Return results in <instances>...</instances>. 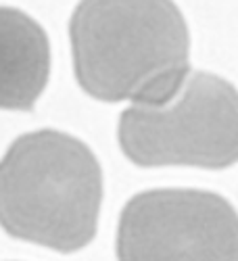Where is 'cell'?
I'll use <instances>...</instances> for the list:
<instances>
[{
	"label": "cell",
	"mask_w": 238,
	"mask_h": 261,
	"mask_svg": "<svg viewBox=\"0 0 238 261\" xmlns=\"http://www.w3.org/2000/svg\"><path fill=\"white\" fill-rule=\"evenodd\" d=\"M69 40L80 88L102 102H161L190 71V32L174 0H82Z\"/></svg>",
	"instance_id": "obj_1"
},
{
	"label": "cell",
	"mask_w": 238,
	"mask_h": 261,
	"mask_svg": "<svg viewBox=\"0 0 238 261\" xmlns=\"http://www.w3.org/2000/svg\"><path fill=\"white\" fill-rule=\"evenodd\" d=\"M100 205V163L71 134H23L0 159V228L13 238L75 253L94 241Z\"/></svg>",
	"instance_id": "obj_2"
},
{
	"label": "cell",
	"mask_w": 238,
	"mask_h": 261,
	"mask_svg": "<svg viewBox=\"0 0 238 261\" xmlns=\"http://www.w3.org/2000/svg\"><path fill=\"white\" fill-rule=\"evenodd\" d=\"M238 100L234 86L213 73H186L161 102H134L121 113V153L140 167L192 165L224 169L238 155Z\"/></svg>",
	"instance_id": "obj_3"
},
{
	"label": "cell",
	"mask_w": 238,
	"mask_h": 261,
	"mask_svg": "<svg viewBox=\"0 0 238 261\" xmlns=\"http://www.w3.org/2000/svg\"><path fill=\"white\" fill-rule=\"evenodd\" d=\"M117 257L234 261L238 257L236 211L224 197L207 190L140 192L121 211Z\"/></svg>",
	"instance_id": "obj_4"
},
{
	"label": "cell",
	"mask_w": 238,
	"mask_h": 261,
	"mask_svg": "<svg viewBox=\"0 0 238 261\" xmlns=\"http://www.w3.org/2000/svg\"><path fill=\"white\" fill-rule=\"evenodd\" d=\"M50 75V42L36 19L0 7V109L32 111Z\"/></svg>",
	"instance_id": "obj_5"
}]
</instances>
